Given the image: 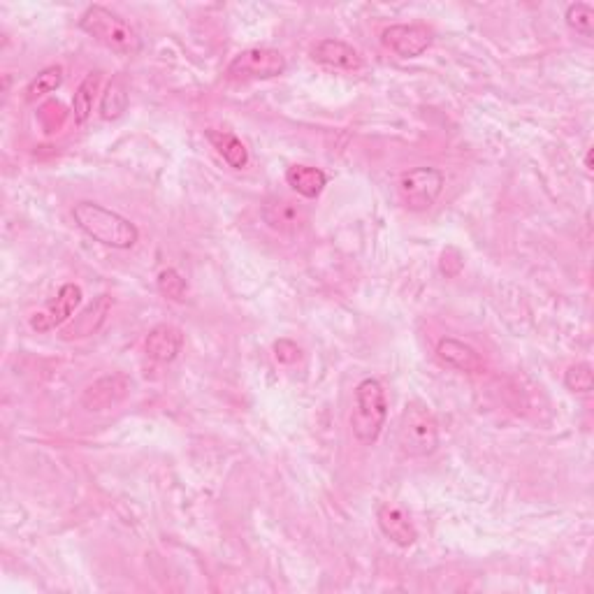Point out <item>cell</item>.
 <instances>
[{
    "label": "cell",
    "mask_w": 594,
    "mask_h": 594,
    "mask_svg": "<svg viewBox=\"0 0 594 594\" xmlns=\"http://www.w3.org/2000/svg\"><path fill=\"white\" fill-rule=\"evenodd\" d=\"M72 219H75L77 228L82 230L86 237H91L93 242L110 246V249L126 251L140 242V230L126 216L119 212H112L98 202L82 200L72 207Z\"/></svg>",
    "instance_id": "1"
},
{
    "label": "cell",
    "mask_w": 594,
    "mask_h": 594,
    "mask_svg": "<svg viewBox=\"0 0 594 594\" xmlns=\"http://www.w3.org/2000/svg\"><path fill=\"white\" fill-rule=\"evenodd\" d=\"M79 28L103 45L110 52L119 56H137L142 52V38L126 19L119 17L117 12L107 10L103 5L86 7L82 17H79Z\"/></svg>",
    "instance_id": "2"
},
{
    "label": "cell",
    "mask_w": 594,
    "mask_h": 594,
    "mask_svg": "<svg viewBox=\"0 0 594 594\" xmlns=\"http://www.w3.org/2000/svg\"><path fill=\"white\" fill-rule=\"evenodd\" d=\"M397 446L407 458H430L439 448V423L430 407L423 402H407L400 425H397Z\"/></svg>",
    "instance_id": "3"
},
{
    "label": "cell",
    "mask_w": 594,
    "mask_h": 594,
    "mask_svg": "<svg viewBox=\"0 0 594 594\" xmlns=\"http://www.w3.org/2000/svg\"><path fill=\"white\" fill-rule=\"evenodd\" d=\"M388 418L386 390L376 379H362L356 386L351 414V432L362 446H372L381 437Z\"/></svg>",
    "instance_id": "4"
},
{
    "label": "cell",
    "mask_w": 594,
    "mask_h": 594,
    "mask_svg": "<svg viewBox=\"0 0 594 594\" xmlns=\"http://www.w3.org/2000/svg\"><path fill=\"white\" fill-rule=\"evenodd\" d=\"M444 186L446 177L437 168H414L397 181L400 200L409 212H427L444 193Z\"/></svg>",
    "instance_id": "5"
},
{
    "label": "cell",
    "mask_w": 594,
    "mask_h": 594,
    "mask_svg": "<svg viewBox=\"0 0 594 594\" xmlns=\"http://www.w3.org/2000/svg\"><path fill=\"white\" fill-rule=\"evenodd\" d=\"M288 70V63L284 54L277 49L267 47H251L239 52L230 61L226 75L233 82H260V79H274L281 77Z\"/></svg>",
    "instance_id": "6"
},
{
    "label": "cell",
    "mask_w": 594,
    "mask_h": 594,
    "mask_svg": "<svg viewBox=\"0 0 594 594\" xmlns=\"http://www.w3.org/2000/svg\"><path fill=\"white\" fill-rule=\"evenodd\" d=\"M434 33L425 24H395L381 33V45L400 56V59H418L432 47Z\"/></svg>",
    "instance_id": "7"
},
{
    "label": "cell",
    "mask_w": 594,
    "mask_h": 594,
    "mask_svg": "<svg viewBox=\"0 0 594 594\" xmlns=\"http://www.w3.org/2000/svg\"><path fill=\"white\" fill-rule=\"evenodd\" d=\"M130 388H133V381H130L126 374L114 372V374L100 376L98 381H93L91 386H86V390L82 393V400L79 402H82V407L86 411L98 414V411L119 407V404L130 395Z\"/></svg>",
    "instance_id": "8"
},
{
    "label": "cell",
    "mask_w": 594,
    "mask_h": 594,
    "mask_svg": "<svg viewBox=\"0 0 594 594\" xmlns=\"http://www.w3.org/2000/svg\"><path fill=\"white\" fill-rule=\"evenodd\" d=\"M82 304V288L75 284H63L56 300L47 302L45 309L35 311L31 316V328L35 332H52L68 323V318L75 314V309Z\"/></svg>",
    "instance_id": "9"
},
{
    "label": "cell",
    "mask_w": 594,
    "mask_h": 594,
    "mask_svg": "<svg viewBox=\"0 0 594 594\" xmlns=\"http://www.w3.org/2000/svg\"><path fill=\"white\" fill-rule=\"evenodd\" d=\"M311 59L318 65L330 70H342V72H358L365 68V61H362L360 52L349 42L344 40H321L318 45L311 49Z\"/></svg>",
    "instance_id": "10"
},
{
    "label": "cell",
    "mask_w": 594,
    "mask_h": 594,
    "mask_svg": "<svg viewBox=\"0 0 594 594\" xmlns=\"http://www.w3.org/2000/svg\"><path fill=\"white\" fill-rule=\"evenodd\" d=\"M112 307H114L112 295H98L96 300H93L89 307L82 311V314L75 316V321H72L70 325H65V328L61 330L63 342H75V339L96 335V332L105 325Z\"/></svg>",
    "instance_id": "11"
},
{
    "label": "cell",
    "mask_w": 594,
    "mask_h": 594,
    "mask_svg": "<svg viewBox=\"0 0 594 594\" xmlns=\"http://www.w3.org/2000/svg\"><path fill=\"white\" fill-rule=\"evenodd\" d=\"M376 523H379L381 532L388 536L395 546L411 548L418 541V532L414 523H411L409 513L397 504H381L376 509Z\"/></svg>",
    "instance_id": "12"
},
{
    "label": "cell",
    "mask_w": 594,
    "mask_h": 594,
    "mask_svg": "<svg viewBox=\"0 0 594 594\" xmlns=\"http://www.w3.org/2000/svg\"><path fill=\"white\" fill-rule=\"evenodd\" d=\"M181 349H184V332L168 323L156 325L154 330H149L147 339H144V351H147V356L156 362H163V365L175 362Z\"/></svg>",
    "instance_id": "13"
},
{
    "label": "cell",
    "mask_w": 594,
    "mask_h": 594,
    "mask_svg": "<svg viewBox=\"0 0 594 594\" xmlns=\"http://www.w3.org/2000/svg\"><path fill=\"white\" fill-rule=\"evenodd\" d=\"M263 219L267 226L277 233L295 235L304 223H307V214L302 212V207H297L293 200L286 198H270L263 205Z\"/></svg>",
    "instance_id": "14"
},
{
    "label": "cell",
    "mask_w": 594,
    "mask_h": 594,
    "mask_svg": "<svg viewBox=\"0 0 594 594\" xmlns=\"http://www.w3.org/2000/svg\"><path fill=\"white\" fill-rule=\"evenodd\" d=\"M437 358L444 362V365L458 369V372L465 374H481L483 372V358L474 346H469L460 339L444 337L439 339L437 344Z\"/></svg>",
    "instance_id": "15"
},
{
    "label": "cell",
    "mask_w": 594,
    "mask_h": 594,
    "mask_svg": "<svg viewBox=\"0 0 594 594\" xmlns=\"http://www.w3.org/2000/svg\"><path fill=\"white\" fill-rule=\"evenodd\" d=\"M286 184L302 198L314 200L328 186V175L321 168H314V165H291L286 170Z\"/></svg>",
    "instance_id": "16"
},
{
    "label": "cell",
    "mask_w": 594,
    "mask_h": 594,
    "mask_svg": "<svg viewBox=\"0 0 594 594\" xmlns=\"http://www.w3.org/2000/svg\"><path fill=\"white\" fill-rule=\"evenodd\" d=\"M207 140L212 142V147L219 151V156L226 161L230 168L235 170H244L249 165V149L244 147V142L239 140L237 135L228 133V130H207Z\"/></svg>",
    "instance_id": "17"
},
{
    "label": "cell",
    "mask_w": 594,
    "mask_h": 594,
    "mask_svg": "<svg viewBox=\"0 0 594 594\" xmlns=\"http://www.w3.org/2000/svg\"><path fill=\"white\" fill-rule=\"evenodd\" d=\"M130 100V84L126 75L112 77V82L107 84V89L100 96V119L103 121H117L123 112L128 110Z\"/></svg>",
    "instance_id": "18"
},
{
    "label": "cell",
    "mask_w": 594,
    "mask_h": 594,
    "mask_svg": "<svg viewBox=\"0 0 594 594\" xmlns=\"http://www.w3.org/2000/svg\"><path fill=\"white\" fill-rule=\"evenodd\" d=\"M100 79H103V72H89V75L82 79V84L77 86L75 98H72V114H75L77 126H84V123L91 119L93 103H96L100 89Z\"/></svg>",
    "instance_id": "19"
},
{
    "label": "cell",
    "mask_w": 594,
    "mask_h": 594,
    "mask_svg": "<svg viewBox=\"0 0 594 594\" xmlns=\"http://www.w3.org/2000/svg\"><path fill=\"white\" fill-rule=\"evenodd\" d=\"M63 79L65 75L61 65H49V68L38 72V75H35L26 86V96H24L26 103H38V100L49 96V93L59 91Z\"/></svg>",
    "instance_id": "20"
},
{
    "label": "cell",
    "mask_w": 594,
    "mask_h": 594,
    "mask_svg": "<svg viewBox=\"0 0 594 594\" xmlns=\"http://www.w3.org/2000/svg\"><path fill=\"white\" fill-rule=\"evenodd\" d=\"M567 26L571 31L583 35V38H592L594 35V7L588 3H571L567 7Z\"/></svg>",
    "instance_id": "21"
},
{
    "label": "cell",
    "mask_w": 594,
    "mask_h": 594,
    "mask_svg": "<svg viewBox=\"0 0 594 594\" xmlns=\"http://www.w3.org/2000/svg\"><path fill=\"white\" fill-rule=\"evenodd\" d=\"M156 286H158V291H161V295L168 297V300H172V302H184L188 295L186 279L181 277L175 267H168V270H163L161 274H158Z\"/></svg>",
    "instance_id": "22"
},
{
    "label": "cell",
    "mask_w": 594,
    "mask_h": 594,
    "mask_svg": "<svg viewBox=\"0 0 594 594\" xmlns=\"http://www.w3.org/2000/svg\"><path fill=\"white\" fill-rule=\"evenodd\" d=\"M564 386H567L571 393L590 395L594 386V374L588 362H576V365H571L567 372H564Z\"/></svg>",
    "instance_id": "23"
},
{
    "label": "cell",
    "mask_w": 594,
    "mask_h": 594,
    "mask_svg": "<svg viewBox=\"0 0 594 594\" xmlns=\"http://www.w3.org/2000/svg\"><path fill=\"white\" fill-rule=\"evenodd\" d=\"M274 358H277L281 365H293V362L300 360V346L291 339H279L277 344H274Z\"/></svg>",
    "instance_id": "24"
}]
</instances>
